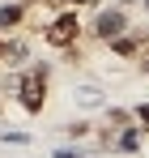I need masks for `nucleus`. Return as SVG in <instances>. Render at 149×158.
Masks as SVG:
<instances>
[{
    "label": "nucleus",
    "mask_w": 149,
    "mask_h": 158,
    "mask_svg": "<svg viewBox=\"0 0 149 158\" xmlns=\"http://www.w3.org/2000/svg\"><path fill=\"white\" fill-rule=\"evenodd\" d=\"M141 69H145V73H149V64H141Z\"/></svg>",
    "instance_id": "nucleus-9"
},
{
    "label": "nucleus",
    "mask_w": 149,
    "mask_h": 158,
    "mask_svg": "<svg viewBox=\"0 0 149 158\" xmlns=\"http://www.w3.org/2000/svg\"><path fill=\"white\" fill-rule=\"evenodd\" d=\"M26 13H30V4H0V34L4 30H17L26 22Z\"/></svg>",
    "instance_id": "nucleus-4"
},
{
    "label": "nucleus",
    "mask_w": 149,
    "mask_h": 158,
    "mask_svg": "<svg viewBox=\"0 0 149 158\" xmlns=\"http://www.w3.org/2000/svg\"><path fill=\"white\" fill-rule=\"evenodd\" d=\"M47 85H51V69H47V64L26 69L22 77H17V98H22V111L38 115V111L47 107Z\"/></svg>",
    "instance_id": "nucleus-1"
},
{
    "label": "nucleus",
    "mask_w": 149,
    "mask_h": 158,
    "mask_svg": "<svg viewBox=\"0 0 149 158\" xmlns=\"http://www.w3.org/2000/svg\"><path fill=\"white\" fill-rule=\"evenodd\" d=\"M4 52H9V39H4V34H0V60H4Z\"/></svg>",
    "instance_id": "nucleus-8"
},
{
    "label": "nucleus",
    "mask_w": 149,
    "mask_h": 158,
    "mask_svg": "<svg viewBox=\"0 0 149 158\" xmlns=\"http://www.w3.org/2000/svg\"><path fill=\"white\" fill-rule=\"evenodd\" d=\"M119 34H128V13L124 9H98V17H94V39L115 43Z\"/></svg>",
    "instance_id": "nucleus-3"
},
{
    "label": "nucleus",
    "mask_w": 149,
    "mask_h": 158,
    "mask_svg": "<svg viewBox=\"0 0 149 158\" xmlns=\"http://www.w3.org/2000/svg\"><path fill=\"white\" fill-rule=\"evenodd\" d=\"M136 120H141V124H149V103H141V107H136Z\"/></svg>",
    "instance_id": "nucleus-6"
},
{
    "label": "nucleus",
    "mask_w": 149,
    "mask_h": 158,
    "mask_svg": "<svg viewBox=\"0 0 149 158\" xmlns=\"http://www.w3.org/2000/svg\"><path fill=\"white\" fill-rule=\"evenodd\" d=\"M55 4H98V0H55Z\"/></svg>",
    "instance_id": "nucleus-7"
},
{
    "label": "nucleus",
    "mask_w": 149,
    "mask_h": 158,
    "mask_svg": "<svg viewBox=\"0 0 149 158\" xmlns=\"http://www.w3.org/2000/svg\"><path fill=\"white\" fill-rule=\"evenodd\" d=\"M115 150H124V154H136V150H141V137H136L132 128H128V132H119V145H115Z\"/></svg>",
    "instance_id": "nucleus-5"
},
{
    "label": "nucleus",
    "mask_w": 149,
    "mask_h": 158,
    "mask_svg": "<svg viewBox=\"0 0 149 158\" xmlns=\"http://www.w3.org/2000/svg\"><path fill=\"white\" fill-rule=\"evenodd\" d=\"M77 39H81V17H77V9L55 13L47 26H43V43H47V47H55V52H68Z\"/></svg>",
    "instance_id": "nucleus-2"
}]
</instances>
